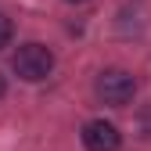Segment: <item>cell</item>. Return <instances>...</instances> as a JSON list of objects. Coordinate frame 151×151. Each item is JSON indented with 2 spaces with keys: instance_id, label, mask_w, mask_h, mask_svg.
Returning <instances> with one entry per match:
<instances>
[{
  "instance_id": "1",
  "label": "cell",
  "mask_w": 151,
  "mask_h": 151,
  "mask_svg": "<svg viewBox=\"0 0 151 151\" xmlns=\"http://www.w3.org/2000/svg\"><path fill=\"white\" fill-rule=\"evenodd\" d=\"M11 68H14V76L18 79H25V83H40V79H47L50 76V68H54V54H50V47H43V43H22L14 50V58H11Z\"/></svg>"
},
{
  "instance_id": "2",
  "label": "cell",
  "mask_w": 151,
  "mask_h": 151,
  "mask_svg": "<svg viewBox=\"0 0 151 151\" xmlns=\"http://www.w3.org/2000/svg\"><path fill=\"white\" fill-rule=\"evenodd\" d=\"M93 90H97V97L111 108H122L133 101V93H137V79H133V72H126V68H104L97 76V83H93Z\"/></svg>"
},
{
  "instance_id": "3",
  "label": "cell",
  "mask_w": 151,
  "mask_h": 151,
  "mask_svg": "<svg viewBox=\"0 0 151 151\" xmlns=\"http://www.w3.org/2000/svg\"><path fill=\"white\" fill-rule=\"evenodd\" d=\"M79 137H83V147L86 151H119L122 147V133L111 122H104V119H90Z\"/></svg>"
},
{
  "instance_id": "4",
  "label": "cell",
  "mask_w": 151,
  "mask_h": 151,
  "mask_svg": "<svg viewBox=\"0 0 151 151\" xmlns=\"http://www.w3.org/2000/svg\"><path fill=\"white\" fill-rule=\"evenodd\" d=\"M11 36H14L11 18H7V14H0V47H7V43H11Z\"/></svg>"
},
{
  "instance_id": "5",
  "label": "cell",
  "mask_w": 151,
  "mask_h": 151,
  "mask_svg": "<svg viewBox=\"0 0 151 151\" xmlns=\"http://www.w3.org/2000/svg\"><path fill=\"white\" fill-rule=\"evenodd\" d=\"M4 93H7V83H4V76H0V97H4Z\"/></svg>"
},
{
  "instance_id": "6",
  "label": "cell",
  "mask_w": 151,
  "mask_h": 151,
  "mask_svg": "<svg viewBox=\"0 0 151 151\" xmlns=\"http://www.w3.org/2000/svg\"><path fill=\"white\" fill-rule=\"evenodd\" d=\"M65 4H86V0H65Z\"/></svg>"
}]
</instances>
